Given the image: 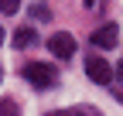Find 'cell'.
Here are the masks:
<instances>
[{"label": "cell", "instance_id": "8", "mask_svg": "<svg viewBox=\"0 0 123 116\" xmlns=\"http://www.w3.org/2000/svg\"><path fill=\"white\" fill-rule=\"evenodd\" d=\"M31 17H41V21H48V7H44V4H34V7H31Z\"/></svg>", "mask_w": 123, "mask_h": 116}, {"label": "cell", "instance_id": "3", "mask_svg": "<svg viewBox=\"0 0 123 116\" xmlns=\"http://www.w3.org/2000/svg\"><path fill=\"white\" fill-rule=\"evenodd\" d=\"M48 48H51L55 58H72V55H75V38L65 34V31H58V34L48 38Z\"/></svg>", "mask_w": 123, "mask_h": 116}, {"label": "cell", "instance_id": "7", "mask_svg": "<svg viewBox=\"0 0 123 116\" xmlns=\"http://www.w3.org/2000/svg\"><path fill=\"white\" fill-rule=\"evenodd\" d=\"M0 10L4 14H17L21 10V0H0Z\"/></svg>", "mask_w": 123, "mask_h": 116}, {"label": "cell", "instance_id": "4", "mask_svg": "<svg viewBox=\"0 0 123 116\" xmlns=\"http://www.w3.org/2000/svg\"><path fill=\"white\" fill-rule=\"evenodd\" d=\"M116 38H120V27L103 24L99 31H92V48H116Z\"/></svg>", "mask_w": 123, "mask_h": 116}, {"label": "cell", "instance_id": "6", "mask_svg": "<svg viewBox=\"0 0 123 116\" xmlns=\"http://www.w3.org/2000/svg\"><path fill=\"white\" fill-rule=\"evenodd\" d=\"M0 116H21V113H17V106L10 99H0Z\"/></svg>", "mask_w": 123, "mask_h": 116}, {"label": "cell", "instance_id": "5", "mask_svg": "<svg viewBox=\"0 0 123 116\" xmlns=\"http://www.w3.org/2000/svg\"><path fill=\"white\" fill-rule=\"evenodd\" d=\"M38 41V31H31V27H21L17 34H14V48H31Z\"/></svg>", "mask_w": 123, "mask_h": 116}, {"label": "cell", "instance_id": "9", "mask_svg": "<svg viewBox=\"0 0 123 116\" xmlns=\"http://www.w3.org/2000/svg\"><path fill=\"white\" fill-rule=\"evenodd\" d=\"M113 72H116V75H120V82H123V62H120V65H116Z\"/></svg>", "mask_w": 123, "mask_h": 116}, {"label": "cell", "instance_id": "1", "mask_svg": "<svg viewBox=\"0 0 123 116\" xmlns=\"http://www.w3.org/2000/svg\"><path fill=\"white\" fill-rule=\"evenodd\" d=\"M24 79L31 85H38V89H51L58 82V72L51 65H44V62H31V65H24Z\"/></svg>", "mask_w": 123, "mask_h": 116}, {"label": "cell", "instance_id": "2", "mask_svg": "<svg viewBox=\"0 0 123 116\" xmlns=\"http://www.w3.org/2000/svg\"><path fill=\"white\" fill-rule=\"evenodd\" d=\"M86 75L96 82V85H110V79L116 75V72L110 68V62H106V58H99V55H92L89 62H86Z\"/></svg>", "mask_w": 123, "mask_h": 116}, {"label": "cell", "instance_id": "10", "mask_svg": "<svg viewBox=\"0 0 123 116\" xmlns=\"http://www.w3.org/2000/svg\"><path fill=\"white\" fill-rule=\"evenodd\" d=\"M0 41H4V27H0Z\"/></svg>", "mask_w": 123, "mask_h": 116}]
</instances>
